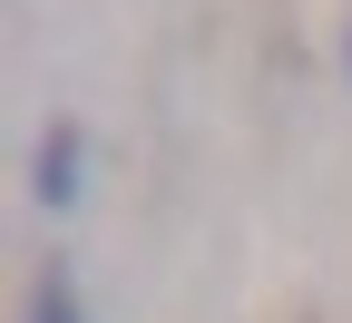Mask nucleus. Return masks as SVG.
Instances as JSON below:
<instances>
[{"instance_id":"f257e3e1","label":"nucleus","mask_w":352,"mask_h":323,"mask_svg":"<svg viewBox=\"0 0 352 323\" xmlns=\"http://www.w3.org/2000/svg\"><path fill=\"white\" fill-rule=\"evenodd\" d=\"M78 176H88V147H78V127L59 118L50 137H39V206H69V196H78Z\"/></svg>"},{"instance_id":"f03ea898","label":"nucleus","mask_w":352,"mask_h":323,"mask_svg":"<svg viewBox=\"0 0 352 323\" xmlns=\"http://www.w3.org/2000/svg\"><path fill=\"white\" fill-rule=\"evenodd\" d=\"M30 323H88V313H78V284H69V264H50V274H39Z\"/></svg>"}]
</instances>
